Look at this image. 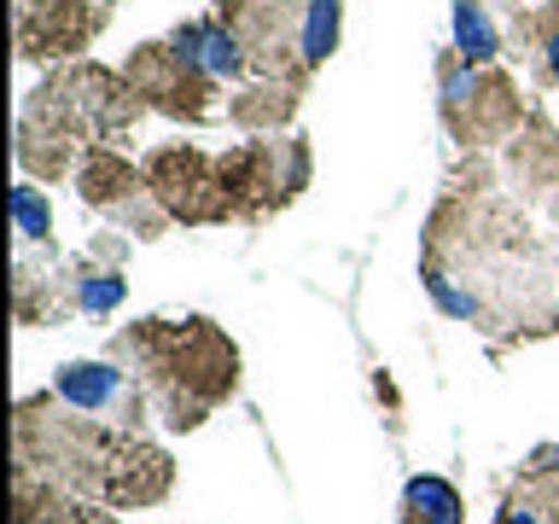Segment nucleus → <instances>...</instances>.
Masks as SVG:
<instances>
[{
	"instance_id": "obj_1",
	"label": "nucleus",
	"mask_w": 559,
	"mask_h": 524,
	"mask_svg": "<svg viewBox=\"0 0 559 524\" xmlns=\"http://www.w3.org/2000/svg\"><path fill=\"white\" fill-rule=\"evenodd\" d=\"M12 461L29 478H47V484L70 489V496L111 507V513L157 507L175 489V454L164 443H152L146 431H122V426H105V419L70 408L52 384L17 402Z\"/></svg>"
},
{
	"instance_id": "obj_2",
	"label": "nucleus",
	"mask_w": 559,
	"mask_h": 524,
	"mask_svg": "<svg viewBox=\"0 0 559 524\" xmlns=\"http://www.w3.org/2000/svg\"><path fill=\"white\" fill-rule=\"evenodd\" d=\"M105 356L122 361L152 402L164 431H199L227 396L239 391V344L210 314H146V321L111 332Z\"/></svg>"
},
{
	"instance_id": "obj_3",
	"label": "nucleus",
	"mask_w": 559,
	"mask_h": 524,
	"mask_svg": "<svg viewBox=\"0 0 559 524\" xmlns=\"http://www.w3.org/2000/svg\"><path fill=\"white\" fill-rule=\"evenodd\" d=\"M216 17L239 35L251 76L309 87V76L338 52L344 0H216Z\"/></svg>"
},
{
	"instance_id": "obj_4",
	"label": "nucleus",
	"mask_w": 559,
	"mask_h": 524,
	"mask_svg": "<svg viewBox=\"0 0 559 524\" xmlns=\"http://www.w3.org/2000/svg\"><path fill=\"white\" fill-rule=\"evenodd\" d=\"M35 111H47L64 134H76L82 146H117V140L134 134L146 99L134 94V82L122 70H105V64H59L47 70V82L24 99Z\"/></svg>"
},
{
	"instance_id": "obj_5",
	"label": "nucleus",
	"mask_w": 559,
	"mask_h": 524,
	"mask_svg": "<svg viewBox=\"0 0 559 524\" xmlns=\"http://www.w3.org/2000/svg\"><path fill=\"white\" fill-rule=\"evenodd\" d=\"M437 87H443V122L461 146H496L524 129L519 82L489 64H466L461 52H443L437 64Z\"/></svg>"
},
{
	"instance_id": "obj_6",
	"label": "nucleus",
	"mask_w": 559,
	"mask_h": 524,
	"mask_svg": "<svg viewBox=\"0 0 559 524\" xmlns=\"http://www.w3.org/2000/svg\"><path fill=\"white\" fill-rule=\"evenodd\" d=\"M227 192H234V222H269L309 187V146L297 134L286 140H245L222 152Z\"/></svg>"
},
{
	"instance_id": "obj_7",
	"label": "nucleus",
	"mask_w": 559,
	"mask_h": 524,
	"mask_svg": "<svg viewBox=\"0 0 559 524\" xmlns=\"http://www.w3.org/2000/svg\"><path fill=\"white\" fill-rule=\"evenodd\" d=\"M122 76L134 82V94L146 99V111H164L175 122H192V129H204V122H216L227 105H222V82L199 70L187 59L181 47L169 41H146L129 52V64H122Z\"/></svg>"
},
{
	"instance_id": "obj_8",
	"label": "nucleus",
	"mask_w": 559,
	"mask_h": 524,
	"mask_svg": "<svg viewBox=\"0 0 559 524\" xmlns=\"http://www.w3.org/2000/svg\"><path fill=\"white\" fill-rule=\"evenodd\" d=\"M76 199L99 216H111L122 234L134 239H164L169 234V210L157 204V192L146 181V164L122 157L117 146H87L76 164Z\"/></svg>"
},
{
	"instance_id": "obj_9",
	"label": "nucleus",
	"mask_w": 559,
	"mask_h": 524,
	"mask_svg": "<svg viewBox=\"0 0 559 524\" xmlns=\"http://www.w3.org/2000/svg\"><path fill=\"white\" fill-rule=\"evenodd\" d=\"M146 181H152L157 204H164L175 222H187V227L234 222V192H227L222 152L187 146V140L152 146V152H146Z\"/></svg>"
},
{
	"instance_id": "obj_10",
	"label": "nucleus",
	"mask_w": 559,
	"mask_h": 524,
	"mask_svg": "<svg viewBox=\"0 0 559 524\" xmlns=\"http://www.w3.org/2000/svg\"><path fill=\"white\" fill-rule=\"evenodd\" d=\"M52 391H59L70 408L105 419V426H122V431H146L152 419V402L146 391L134 384V373L111 356H87V361H64L59 373H52Z\"/></svg>"
},
{
	"instance_id": "obj_11",
	"label": "nucleus",
	"mask_w": 559,
	"mask_h": 524,
	"mask_svg": "<svg viewBox=\"0 0 559 524\" xmlns=\"http://www.w3.org/2000/svg\"><path fill=\"white\" fill-rule=\"evenodd\" d=\"M111 24V7L87 0H12L17 59H70Z\"/></svg>"
},
{
	"instance_id": "obj_12",
	"label": "nucleus",
	"mask_w": 559,
	"mask_h": 524,
	"mask_svg": "<svg viewBox=\"0 0 559 524\" xmlns=\"http://www.w3.org/2000/svg\"><path fill=\"white\" fill-rule=\"evenodd\" d=\"M12 309L24 326H59L76 309V279L59 245H12Z\"/></svg>"
},
{
	"instance_id": "obj_13",
	"label": "nucleus",
	"mask_w": 559,
	"mask_h": 524,
	"mask_svg": "<svg viewBox=\"0 0 559 524\" xmlns=\"http://www.w3.org/2000/svg\"><path fill=\"white\" fill-rule=\"evenodd\" d=\"M12 524H117V513L87 496H70L47 478L12 472Z\"/></svg>"
},
{
	"instance_id": "obj_14",
	"label": "nucleus",
	"mask_w": 559,
	"mask_h": 524,
	"mask_svg": "<svg viewBox=\"0 0 559 524\" xmlns=\"http://www.w3.org/2000/svg\"><path fill=\"white\" fill-rule=\"evenodd\" d=\"M169 41L181 47L199 70H210L222 87H227V82H251V59H245L239 35L227 29L216 12H210V17H192V24H181V29H169Z\"/></svg>"
},
{
	"instance_id": "obj_15",
	"label": "nucleus",
	"mask_w": 559,
	"mask_h": 524,
	"mask_svg": "<svg viewBox=\"0 0 559 524\" xmlns=\"http://www.w3.org/2000/svg\"><path fill=\"white\" fill-rule=\"evenodd\" d=\"M513 59L531 70L536 87H559V0L513 12Z\"/></svg>"
},
{
	"instance_id": "obj_16",
	"label": "nucleus",
	"mask_w": 559,
	"mask_h": 524,
	"mask_svg": "<svg viewBox=\"0 0 559 524\" xmlns=\"http://www.w3.org/2000/svg\"><path fill=\"white\" fill-rule=\"evenodd\" d=\"M70 279H76V309L82 314H111L122 297H129V279H122V245L99 239L87 257H70Z\"/></svg>"
},
{
	"instance_id": "obj_17",
	"label": "nucleus",
	"mask_w": 559,
	"mask_h": 524,
	"mask_svg": "<svg viewBox=\"0 0 559 524\" xmlns=\"http://www.w3.org/2000/svg\"><path fill=\"white\" fill-rule=\"evenodd\" d=\"M297 105H304V87L274 82V76H251L234 99H227V117H234L245 134H280Z\"/></svg>"
},
{
	"instance_id": "obj_18",
	"label": "nucleus",
	"mask_w": 559,
	"mask_h": 524,
	"mask_svg": "<svg viewBox=\"0 0 559 524\" xmlns=\"http://www.w3.org/2000/svg\"><path fill=\"white\" fill-rule=\"evenodd\" d=\"M402 524H466L461 489L449 478H437V472H419V478H408V489H402Z\"/></svg>"
},
{
	"instance_id": "obj_19",
	"label": "nucleus",
	"mask_w": 559,
	"mask_h": 524,
	"mask_svg": "<svg viewBox=\"0 0 559 524\" xmlns=\"http://www.w3.org/2000/svg\"><path fill=\"white\" fill-rule=\"evenodd\" d=\"M501 47H507V35L496 29L484 0H454V52L466 64H496Z\"/></svg>"
},
{
	"instance_id": "obj_20",
	"label": "nucleus",
	"mask_w": 559,
	"mask_h": 524,
	"mask_svg": "<svg viewBox=\"0 0 559 524\" xmlns=\"http://www.w3.org/2000/svg\"><path fill=\"white\" fill-rule=\"evenodd\" d=\"M513 489L542 513V524H559V449H536L531 461L519 466Z\"/></svg>"
},
{
	"instance_id": "obj_21",
	"label": "nucleus",
	"mask_w": 559,
	"mask_h": 524,
	"mask_svg": "<svg viewBox=\"0 0 559 524\" xmlns=\"http://www.w3.org/2000/svg\"><path fill=\"white\" fill-rule=\"evenodd\" d=\"M52 239V204L35 181L12 187V245H47Z\"/></svg>"
},
{
	"instance_id": "obj_22",
	"label": "nucleus",
	"mask_w": 559,
	"mask_h": 524,
	"mask_svg": "<svg viewBox=\"0 0 559 524\" xmlns=\"http://www.w3.org/2000/svg\"><path fill=\"white\" fill-rule=\"evenodd\" d=\"M496 524H542V513H536V507H531V501H524L519 489H513V496L501 501V513H496Z\"/></svg>"
},
{
	"instance_id": "obj_23",
	"label": "nucleus",
	"mask_w": 559,
	"mask_h": 524,
	"mask_svg": "<svg viewBox=\"0 0 559 524\" xmlns=\"http://www.w3.org/2000/svg\"><path fill=\"white\" fill-rule=\"evenodd\" d=\"M507 7H513V12H519V0H507Z\"/></svg>"
}]
</instances>
